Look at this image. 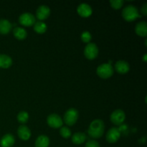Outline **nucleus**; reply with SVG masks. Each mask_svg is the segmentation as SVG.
Masks as SVG:
<instances>
[{
	"mask_svg": "<svg viewBox=\"0 0 147 147\" xmlns=\"http://www.w3.org/2000/svg\"><path fill=\"white\" fill-rule=\"evenodd\" d=\"M105 125L100 119H95L90 123L89 126L88 134L93 139H99L103 136L104 133Z\"/></svg>",
	"mask_w": 147,
	"mask_h": 147,
	"instance_id": "obj_1",
	"label": "nucleus"
},
{
	"mask_svg": "<svg viewBox=\"0 0 147 147\" xmlns=\"http://www.w3.org/2000/svg\"><path fill=\"white\" fill-rule=\"evenodd\" d=\"M122 17L126 21L133 22L140 17L137 8L134 5H128L122 11Z\"/></svg>",
	"mask_w": 147,
	"mask_h": 147,
	"instance_id": "obj_2",
	"label": "nucleus"
},
{
	"mask_svg": "<svg viewBox=\"0 0 147 147\" xmlns=\"http://www.w3.org/2000/svg\"><path fill=\"white\" fill-rule=\"evenodd\" d=\"M97 75L103 79H107L111 77L113 74V68L111 65L109 63H103L97 67Z\"/></svg>",
	"mask_w": 147,
	"mask_h": 147,
	"instance_id": "obj_3",
	"label": "nucleus"
},
{
	"mask_svg": "<svg viewBox=\"0 0 147 147\" xmlns=\"http://www.w3.org/2000/svg\"><path fill=\"white\" fill-rule=\"evenodd\" d=\"M78 116L79 113L76 109H69L64 115V122L67 126H73L77 122Z\"/></svg>",
	"mask_w": 147,
	"mask_h": 147,
	"instance_id": "obj_4",
	"label": "nucleus"
},
{
	"mask_svg": "<svg viewBox=\"0 0 147 147\" xmlns=\"http://www.w3.org/2000/svg\"><path fill=\"white\" fill-rule=\"evenodd\" d=\"M98 48L95 43L90 42L86 46L84 49V55L88 60H94L98 57Z\"/></svg>",
	"mask_w": 147,
	"mask_h": 147,
	"instance_id": "obj_5",
	"label": "nucleus"
},
{
	"mask_svg": "<svg viewBox=\"0 0 147 147\" xmlns=\"http://www.w3.org/2000/svg\"><path fill=\"white\" fill-rule=\"evenodd\" d=\"M111 121L116 126H121L126 119V114L121 109H116L111 114Z\"/></svg>",
	"mask_w": 147,
	"mask_h": 147,
	"instance_id": "obj_6",
	"label": "nucleus"
},
{
	"mask_svg": "<svg viewBox=\"0 0 147 147\" xmlns=\"http://www.w3.org/2000/svg\"><path fill=\"white\" fill-rule=\"evenodd\" d=\"M19 22L25 27H31L36 22L35 17L31 13H23L19 17Z\"/></svg>",
	"mask_w": 147,
	"mask_h": 147,
	"instance_id": "obj_7",
	"label": "nucleus"
},
{
	"mask_svg": "<svg viewBox=\"0 0 147 147\" xmlns=\"http://www.w3.org/2000/svg\"><path fill=\"white\" fill-rule=\"evenodd\" d=\"M47 123L49 126L53 129H59L63 126V121L61 117L56 113H52L49 115L47 119Z\"/></svg>",
	"mask_w": 147,
	"mask_h": 147,
	"instance_id": "obj_8",
	"label": "nucleus"
},
{
	"mask_svg": "<svg viewBox=\"0 0 147 147\" xmlns=\"http://www.w3.org/2000/svg\"><path fill=\"white\" fill-rule=\"evenodd\" d=\"M106 141L110 144L116 143L121 137V132L119 129L116 127H113L109 130L106 134Z\"/></svg>",
	"mask_w": 147,
	"mask_h": 147,
	"instance_id": "obj_9",
	"label": "nucleus"
},
{
	"mask_svg": "<svg viewBox=\"0 0 147 147\" xmlns=\"http://www.w3.org/2000/svg\"><path fill=\"white\" fill-rule=\"evenodd\" d=\"M77 12L80 17H88L93 13V9L89 4L86 3H82L78 7Z\"/></svg>",
	"mask_w": 147,
	"mask_h": 147,
	"instance_id": "obj_10",
	"label": "nucleus"
},
{
	"mask_svg": "<svg viewBox=\"0 0 147 147\" xmlns=\"http://www.w3.org/2000/svg\"><path fill=\"white\" fill-rule=\"evenodd\" d=\"M50 14V9L47 5H41L37 8L36 17L40 20H45L48 18Z\"/></svg>",
	"mask_w": 147,
	"mask_h": 147,
	"instance_id": "obj_11",
	"label": "nucleus"
},
{
	"mask_svg": "<svg viewBox=\"0 0 147 147\" xmlns=\"http://www.w3.org/2000/svg\"><path fill=\"white\" fill-rule=\"evenodd\" d=\"M115 70L120 74H126L130 70V66L126 61L119 60L115 64Z\"/></svg>",
	"mask_w": 147,
	"mask_h": 147,
	"instance_id": "obj_12",
	"label": "nucleus"
},
{
	"mask_svg": "<svg viewBox=\"0 0 147 147\" xmlns=\"http://www.w3.org/2000/svg\"><path fill=\"white\" fill-rule=\"evenodd\" d=\"M17 134L20 139L23 141H27L31 136V131L27 126L22 125L17 129Z\"/></svg>",
	"mask_w": 147,
	"mask_h": 147,
	"instance_id": "obj_13",
	"label": "nucleus"
},
{
	"mask_svg": "<svg viewBox=\"0 0 147 147\" xmlns=\"http://www.w3.org/2000/svg\"><path fill=\"white\" fill-rule=\"evenodd\" d=\"M14 143H15V139L14 136L10 134H7L3 136L0 140V145L1 147H11L14 144Z\"/></svg>",
	"mask_w": 147,
	"mask_h": 147,
	"instance_id": "obj_14",
	"label": "nucleus"
},
{
	"mask_svg": "<svg viewBox=\"0 0 147 147\" xmlns=\"http://www.w3.org/2000/svg\"><path fill=\"white\" fill-rule=\"evenodd\" d=\"M135 32L136 34L140 37H146L147 36V24L145 21L140 22L137 23L135 27Z\"/></svg>",
	"mask_w": 147,
	"mask_h": 147,
	"instance_id": "obj_15",
	"label": "nucleus"
},
{
	"mask_svg": "<svg viewBox=\"0 0 147 147\" xmlns=\"http://www.w3.org/2000/svg\"><path fill=\"white\" fill-rule=\"evenodd\" d=\"M12 24L7 20H0V34H7L11 31Z\"/></svg>",
	"mask_w": 147,
	"mask_h": 147,
	"instance_id": "obj_16",
	"label": "nucleus"
},
{
	"mask_svg": "<svg viewBox=\"0 0 147 147\" xmlns=\"http://www.w3.org/2000/svg\"><path fill=\"white\" fill-rule=\"evenodd\" d=\"M12 65V59L10 56L4 54H0V67L7 69Z\"/></svg>",
	"mask_w": 147,
	"mask_h": 147,
	"instance_id": "obj_17",
	"label": "nucleus"
},
{
	"mask_svg": "<svg viewBox=\"0 0 147 147\" xmlns=\"http://www.w3.org/2000/svg\"><path fill=\"white\" fill-rule=\"evenodd\" d=\"M86 135L82 132H76L72 136V142L76 145H80L84 143L86 140Z\"/></svg>",
	"mask_w": 147,
	"mask_h": 147,
	"instance_id": "obj_18",
	"label": "nucleus"
},
{
	"mask_svg": "<svg viewBox=\"0 0 147 147\" xmlns=\"http://www.w3.org/2000/svg\"><path fill=\"white\" fill-rule=\"evenodd\" d=\"M50 139L46 135H40L35 141V147H48L50 145Z\"/></svg>",
	"mask_w": 147,
	"mask_h": 147,
	"instance_id": "obj_19",
	"label": "nucleus"
},
{
	"mask_svg": "<svg viewBox=\"0 0 147 147\" xmlns=\"http://www.w3.org/2000/svg\"><path fill=\"white\" fill-rule=\"evenodd\" d=\"M13 34L14 37L19 40H23L27 37V32L22 27H15L13 30Z\"/></svg>",
	"mask_w": 147,
	"mask_h": 147,
	"instance_id": "obj_20",
	"label": "nucleus"
},
{
	"mask_svg": "<svg viewBox=\"0 0 147 147\" xmlns=\"http://www.w3.org/2000/svg\"><path fill=\"white\" fill-rule=\"evenodd\" d=\"M47 24L43 22H37L34 24V30L37 34H43V33H45L47 31Z\"/></svg>",
	"mask_w": 147,
	"mask_h": 147,
	"instance_id": "obj_21",
	"label": "nucleus"
},
{
	"mask_svg": "<svg viewBox=\"0 0 147 147\" xmlns=\"http://www.w3.org/2000/svg\"><path fill=\"white\" fill-rule=\"evenodd\" d=\"M17 121L20 123H27L29 119V114L27 111H20L17 115Z\"/></svg>",
	"mask_w": 147,
	"mask_h": 147,
	"instance_id": "obj_22",
	"label": "nucleus"
},
{
	"mask_svg": "<svg viewBox=\"0 0 147 147\" xmlns=\"http://www.w3.org/2000/svg\"><path fill=\"white\" fill-rule=\"evenodd\" d=\"M60 134L63 136L64 139H68L71 136V131L67 126H63L60 128Z\"/></svg>",
	"mask_w": 147,
	"mask_h": 147,
	"instance_id": "obj_23",
	"label": "nucleus"
},
{
	"mask_svg": "<svg viewBox=\"0 0 147 147\" xmlns=\"http://www.w3.org/2000/svg\"><path fill=\"white\" fill-rule=\"evenodd\" d=\"M124 4V1L123 0H111L110 1L111 7L114 9H119L122 7Z\"/></svg>",
	"mask_w": 147,
	"mask_h": 147,
	"instance_id": "obj_24",
	"label": "nucleus"
},
{
	"mask_svg": "<svg viewBox=\"0 0 147 147\" xmlns=\"http://www.w3.org/2000/svg\"><path fill=\"white\" fill-rule=\"evenodd\" d=\"M81 37V40L83 42L88 43V44L90 43V40H91L92 39L91 34H90L88 31L83 32L81 34V37Z\"/></svg>",
	"mask_w": 147,
	"mask_h": 147,
	"instance_id": "obj_25",
	"label": "nucleus"
},
{
	"mask_svg": "<svg viewBox=\"0 0 147 147\" xmlns=\"http://www.w3.org/2000/svg\"><path fill=\"white\" fill-rule=\"evenodd\" d=\"M86 147H100V145L96 140H90L86 143Z\"/></svg>",
	"mask_w": 147,
	"mask_h": 147,
	"instance_id": "obj_26",
	"label": "nucleus"
},
{
	"mask_svg": "<svg viewBox=\"0 0 147 147\" xmlns=\"http://www.w3.org/2000/svg\"><path fill=\"white\" fill-rule=\"evenodd\" d=\"M141 11H142V14L144 16L147 15V4L145 3L143 6H142V9H141Z\"/></svg>",
	"mask_w": 147,
	"mask_h": 147,
	"instance_id": "obj_27",
	"label": "nucleus"
},
{
	"mask_svg": "<svg viewBox=\"0 0 147 147\" xmlns=\"http://www.w3.org/2000/svg\"><path fill=\"white\" fill-rule=\"evenodd\" d=\"M142 60H143L144 63H146V62L147 61V55L146 54H145L144 55L143 58H142Z\"/></svg>",
	"mask_w": 147,
	"mask_h": 147,
	"instance_id": "obj_28",
	"label": "nucleus"
}]
</instances>
